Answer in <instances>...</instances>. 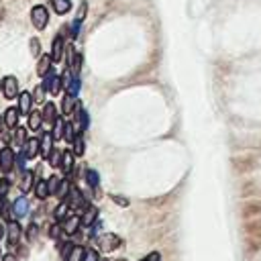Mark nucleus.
Instances as JSON below:
<instances>
[{"instance_id": "f257e3e1", "label": "nucleus", "mask_w": 261, "mask_h": 261, "mask_svg": "<svg viewBox=\"0 0 261 261\" xmlns=\"http://www.w3.org/2000/svg\"><path fill=\"white\" fill-rule=\"evenodd\" d=\"M31 20H33V27L35 29H45L47 27V22H49V14H47V8L45 6H41V4H37V6H33V10H31Z\"/></svg>"}, {"instance_id": "f03ea898", "label": "nucleus", "mask_w": 261, "mask_h": 261, "mask_svg": "<svg viewBox=\"0 0 261 261\" xmlns=\"http://www.w3.org/2000/svg\"><path fill=\"white\" fill-rule=\"evenodd\" d=\"M65 200H67L69 208H73V210H84V208H86V198H84V194L80 192V188H75L73 184H71L69 194H67Z\"/></svg>"}, {"instance_id": "7ed1b4c3", "label": "nucleus", "mask_w": 261, "mask_h": 261, "mask_svg": "<svg viewBox=\"0 0 261 261\" xmlns=\"http://www.w3.org/2000/svg\"><path fill=\"white\" fill-rule=\"evenodd\" d=\"M14 159H16V155L12 153L10 147L0 149V171H2V173L12 171V167H14Z\"/></svg>"}, {"instance_id": "20e7f679", "label": "nucleus", "mask_w": 261, "mask_h": 261, "mask_svg": "<svg viewBox=\"0 0 261 261\" xmlns=\"http://www.w3.org/2000/svg\"><path fill=\"white\" fill-rule=\"evenodd\" d=\"M2 92H4V96L8 98V100H12V98H18V82H16V77L14 75H6L4 80H2Z\"/></svg>"}, {"instance_id": "39448f33", "label": "nucleus", "mask_w": 261, "mask_h": 261, "mask_svg": "<svg viewBox=\"0 0 261 261\" xmlns=\"http://www.w3.org/2000/svg\"><path fill=\"white\" fill-rule=\"evenodd\" d=\"M96 241L100 243L102 251H114V249L122 243V241H120V237H116V234H112V232H104V234H100Z\"/></svg>"}, {"instance_id": "423d86ee", "label": "nucleus", "mask_w": 261, "mask_h": 261, "mask_svg": "<svg viewBox=\"0 0 261 261\" xmlns=\"http://www.w3.org/2000/svg\"><path fill=\"white\" fill-rule=\"evenodd\" d=\"M80 226H82V216H77V214H69V216L61 222L63 232H65V234H71V237L80 230Z\"/></svg>"}, {"instance_id": "0eeeda50", "label": "nucleus", "mask_w": 261, "mask_h": 261, "mask_svg": "<svg viewBox=\"0 0 261 261\" xmlns=\"http://www.w3.org/2000/svg\"><path fill=\"white\" fill-rule=\"evenodd\" d=\"M20 237H22V228H20L18 220H8V224H6V241L10 245H16L20 241Z\"/></svg>"}, {"instance_id": "6e6552de", "label": "nucleus", "mask_w": 261, "mask_h": 261, "mask_svg": "<svg viewBox=\"0 0 261 261\" xmlns=\"http://www.w3.org/2000/svg\"><path fill=\"white\" fill-rule=\"evenodd\" d=\"M39 151H41V139H27V143L22 147V153L27 155V159L37 157Z\"/></svg>"}, {"instance_id": "1a4fd4ad", "label": "nucleus", "mask_w": 261, "mask_h": 261, "mask_svg": "<svg viewBox=\"0 0 261 261\" xmlns=\"http://www.w3.org/2000/svg\"><path fill=\"white\" fill-rule=\"evenodd\" d=\"M51 151H53V135H51L49 130H45V133L41 135V155H43L45 159H49Z\"/></svg>"}, {"instance_id": "9d476101", "label": "nucleus", "mask_w": 261, "mask_h": 261, "mask_svg": "<svg viewBox=\"0 0 261 261\" xmlns=\"http://www.w3.org/2000/svg\"><path fill=\"white\" fill-rule=\"evenodd\" d=\"M12 212H14V216H16V218L27 216V214H29V200H27L24 196L16 198V200H14V204H12Z\"/></svg>"}, {"instance_id": "9b49d317", "label": "nucleus", "mask_w": 261, "mask_h": 261, "mask_svg": "<svg viewBox=\"0 0 261 261\" xmlns=\"http://www.w3.org/2000/svg\"><path fill=\"white\" fill-rule=\"evenodd\" d=\"M51 63H53V57L51 55H41L39 61H37V73L39 75H47L51 71Z\"/></svg>"}, {"instance_id": "f8f14e48", "label": "nucleus", "mask_w": 261, "mask_h": 261, "mask_svg": "<svg viewBox=\"0 0 261 261\" xmlns=\"http://www.w3.org/2000/svg\"><path fill=\"white\" fill-rule=\"evenodd\" d=\"M16 100H18V110H20L22 114H31V104H33V96H31V94H27V92H20Z\"/></svg>"}, {"instance_id": "ddd939ff", "label": "nucleus", "mask_w": 261, "mask_h": 261, "mask_svg": "<svg viewBox=\"0 0 261 261\" xmlns=\"http://www.w3.org/2000/svg\"><path fill=\"white\" fill-rule=\"evenodd\" d=\"M43 122H49V124L57 122V112H55V104L53 102L45 104V108H43Z\"/></svg>"}, {"instance_id": "4468645a", "label": "nucleus", "mask_w": 261, "mask_h": 261, "mask_svg": "<svg viewBox=\"0 0 261 261\" xmlns=\"http://www.w3.org/2000/svg\"><path fill=\"white\" fill-rule=\"evenodd\" d=\"M18 108H8L6 112H4V124L8 126V128H16V124H18Z\"/></svg>"}, {"instance_id": "2eb2a0df", "label": "nucleus", "mask_w": 261, "mask_h": 261, "mask_svg": "<svg viewBox=\"0 0 261 261\" xmlns=\"http://www.w3.org/2000/svg\"><path fill=\"white\" fill-rule=\"evenodd\" d=\"M35 196H37L39 200H45V198L51 196V194H49L47 179H37V181H35Z\"/></svg>"}, {"instance_id": "dca6fc26", "label": "nucleus", "mask_w": 261, "mask_h": 261, "mask_svg": "<svg viewBox=\"0 0 261 261\" xmlns=\"http://www.w3.org/2000/svg\"><path fill=\"white\" fill-rule=\"evenodd\" d=\"M51 57H53V61H61V57H63V39H61V37H55V39H53Z\"/></svg>"}, {"instance_id": "f3484780", "label": "nucleus", "mask_w": 261, "mask_h": 261, "mask_svg": "<svg viewBox=\"0 0 261 261\" xmlns=\"http://www.w3.org/2000/svg\"><path fill=\"white\" fill-rule=\"evenodd\" d=\"M59 167L63 169V173H69V171H71V167H73V153H71V151H63V153H61Z\"/></svg>"}, {"instance_id": "a211bd4d", "label": "nucleus", "mask_w": 261, "mask_h": 261, "mask_svg": "<svg viewBox=\"0 0 261 261\" xmlns=\"http://www.w3.org/2000/svg\"><path fill=\"white\" fill-rule=\"evenodd\" d=\"M96 220H98V210H96L94 206L86 208V212H84V216H82V224L90 228V226H92V224H94Z\"/></svg>"}, {"instance_id": "6ab92c4d", "label": "nucleus", "mask_w": 261, "mask_h": 261, "mask_svg": "<svg viewBox=\"0 0 261 261\" xmlns=\"http://www.w3.org/2000/svg\"><path fill=\"white\" fill-rule=\"evenodd\" d=\"M41 122H43V112L31 110V114H29V130H39Z\"/></svg>"}, {"instance_id": "aec40b11", "label": "nucleus", "mask_w": 261, "mask_h": 261, "mask_svg": "<svg viewBox=\"0 0 261 261\" xmlns=\"http://www.w3.org/2000/svg\"><path fill=\"white\" fill-rule=\"evenodd\" d=\"M67 210H69V204H67V200H61L59 202V206L55 208V212H53V216H55V220L57 222H63L69 214H67Z\"/></svg>"}, {"instance_id": "412c9836", "label": "nucleus", "mask_w": 261, "mask_h": 261, "mask_svg": "<svg viewBox=\"0 0 261 261\" xmlns=\"http://www.w3.org/2000/svg\"><path fill=\"white\" fill-rule=\"evenodd\" d=\"M49 2H51L53 10H55L57 14H65V12L71 10V0H49Z\"/></svg>"}, {"instance_id": "4be33fe9", "label": "nucleus", "mask_w": 261, "mask_h": 261, "mask_svg": "<svg viewBox=\"0 0 261 261\" xmlns=\"http://www.w3.org/2000/svg\"><path fill=\"white\" fill-rule=\"evenodd\" d=\"M33 181H35V175H33V171L24 169V171H22V179H20V190L27 194V192H29V190L35 186Z\"/></svg>"}, {"instance_id": "5701e85b", "label": "nucleus", "mask_w": 261, "mask_h": 261, "mask_svg": "<svg viewBox=\"0 0 261 261\" xmlns=\"http://www.w3.org/2000/svg\"><path fill=\"white\" fill-rule=\"evenodd\" d=\"M73 106H75V96L65 94V96H63V102H61V112L67 116V114L73 112Z\"/></svg>"}, {"instance_id": "b1692460", "label": "nucleus", "mask_w": 261, "mask_h": 261, "mask_svg": "<svg viewBox=\"0 0 261 261\" xmlns=\"http://www.w3.org/2000/svg\"><path fill=\"white\" fill-rule=\"evenodd\" d=\"M77 120H80V133H86L88 130V124H90V114L86 112V110H82V108H77Z\"/></svg>"}, {"instance_id": "393cba45", "label": "nucleus", "mask_w": 261, "mask_h": 261, "mask_svg": "<svg viewBox=\"0 0 261 261\" xmlns=\"http://www.w3.org/2000/svg\"><path fill=\"white\" fill-rule=\"evenodd\" d=\"M84 253H86V249L82 245H73V249H71V253L67 255L65 261H82L84 259Z\"/></svg>"}, {"instance_id": "a878e982", "label": "nucleus", "mask_w": 261, "mask_h": 261, "mask_svg": "<svg viewBox=\"0 0 261 261\" xmlns=\"http://www.w3.org/2000/svg\"><path fill=\"white\" fill-rule=\"evenodd\" d=\"M86 181H88V186H90L92 190H96V188H98V184H100L98 171H94V169H88V171H86Z\"/></svg>"}, {"instance_id": "bb28decb", "label": "nucleus", "mask_w": 261, "mask_h": 261, "mask_svg": "<svg viewBox=\"0 0 261 261\" xmlns=\"http://www.w3.org/2000/svg\"><path fill=\"white\" fill-rule=\"evenodd\" d=\"M69 188H71V184H69V179H61V184H59V188H57V198L59 200H65L67 198V194H69Z\"/></svg>"}, {"instance_id": "cd10ccee", "label": "nucleus", "mask_w": 261, "mask_h": 261, "mask_svg": "<svg viewBox=\"0 0 261 261\" xmlns=\"http://www.w3.org/2000/svg\"><path fill=\"white\" fill-rule=\"evenodd\" d=\"M59 184H61V177H57V175H51V177L47 179V186H49V194H51V196H55V194H57Z\"/></svg>"}, {"instance_id": "c85d7f7f", "label": "nucleus", "mask_w": 261, "mask_h": 261, "mask_svg": "<svg viewBox=\"0 0 261 261\" xmlns=\"http://www.w3.org/2000/svg\"><path fill=\"white\" fill-rule=\"evenodd\" d=\"M63 126H65V122H63L61 118H57V122L53 124V130H51V135H53L55 141H57L59 137H63Z\"/></svg>"}, {"instance_id": "c756f323", "label": "nucleus", "mask_w": 261, "mask_h": 261, "mask_svg": "<svg viewBox=\"0 0 261 261\" xmlns=\"http://www.w3.org/2000/svg\"><path fill=\"white\" fill-rule=\"evenodd\" d=\"M63 139H65L67 143H73L75 133H73V124H71V122H65V126H63Z\"/></svg>"}, {"instance_id": "7c9ffc66", "label": "nucleus", "mask_w": 261, "mask_h": 261, "mask_svg": "<svg viewBox=\"0 0 261 261\" xmlns=\"http://www.w3.org/2000/svg\"><path fill=\"white\" fill-rule=\"evenodd\" d=\"M73 151H75V155H84V139L80 137V135H75V139H73Z\"/></svg>"}, {"instance_id": "2f4dec72", "label": "nucleus", "mask_w": 261, "mask_h": 261, "mask_svg": "<svg viewBox=\"0 0 261 261\" xmlns=\"http://www.w3.org/2000/svg\"><path fill=\"white\" fill-rule=\"evenodd\" d=\"M71 249H73V241H69V243H61V245H59V255H61L63 259H67V255L71 253Z\"/></svg>"}, {"instance_id": "473e14b6", "label": "nucleus", "mask_w": 261, "mask_h": 261, "mask_svg": "<svg viewBox=\"0 0 261 261\" xmlns=\"http://www.w3.org/2000/svg\"><path fill=\"white\" fill-rule=\"evenodd\" d=\"M14 141H16V145H20V147H24V143H27V130H24V128H16V135H14Z\"/></svg>"}, {"instance_id": "72a5a7b5", "label": "nucleus", "mask_w": 261, "mask_h": 261, "mask_svg": "<svg viewBox=\"0 0 261 261\" xmlns=\"http://www.w3.org/2000/svg\"><path fill=\"white\" fill-rule=\"evenodd\" d=\"M82 261H100V255H98V251L96 249H86V253H84V259Z\"/></svg>"}, {"instance_id": "f704fd0d", "label": "nucleus", "mask_w": 261, "mask_h": 261, "mask_svg": "<svg viewBox=\"0 0 261 261\" xmlns=\"http://www.w3.org/2000/svg\"><path fill=\"white\" fill-rule=\"evenodd\" d=\"M31 53H33L35 57H41V43H39L37 37L31 39Z\"/></svg>"}, {"instance_id": "c9c22d12", "label": "nucleus", "mask_w": 261, "mask_h": 261, "mask_svg": "<svg viewBox=\"0 0 261 261\" xmlns=\"http://www.w3.org/2000/svg\"><path fill=\"white\" fill-rule=\"evenodd\" d=\"M37 234H39V224H37V222H31L29 228H27V237H29L31 241H35Z\"/></svg>"}, {"instance_id": "e433bc0d", "label": "nucleus", "mask_w": 261, "mask_h": 261, "mask_svg": "<svg viewBox=\"0 0 261 261\" xmlns=\"http://www.w3.org/2000/svg\"><path fill=\"white\" fill-rule=\"evenodd\" d=\"M86 10H88V4H86V2H82V4H80V8H77V14H75V22H80V24H82V20L86 18Z\"/></svg>"}, {"instance_id": "4c0bfd02", "label": "nucleus", "mask_w": 261, "mask_h": 261, "mask_svg": "<svg viewBox=\"0 0 261 261\" xmlns=\"http://www.w3.org/2000/svg\"><path fill=\"white\" fill-rule=\"evenodd\" d=\"M61 88H63V82H61V77H59V75H55V77H53V82H51V90H49V92H51V94H57Z\"/></svg>"}, {"instance_id": "58836bf2", "label": "nucleus", "mask_w": 261, "mask_h": 261, "mask_svg": "<svg viewBox=\"0 0 261 261\" xmlns=\"http://www.w3.org/2000/svg\"><path fill=\"white\" fill-rule=\"evenodd\" d=\"M67 94H71V96H77V92H80V80L77 77H73L71 82H69V86H67Z\"/></svg>"}, {"instance_id": "ea45409f", "label": "nucleus", "mask_w": 261, "mask_h": 261, "mask_svg": "<svg viewBox=\"0 0 261 261\" xmlns=\"http://www.w3.org/2000/svg\"><path fill=\"white\" fill-rule=\"evenodd\" d=\"M51 165H59V161H61V155L57 153V149H53L51 151V155H49V159H47Z\"/></svg>"}, {"instance_id": "a19ab883", "label": "nucleus", "mask_w": 261, "mask_h": 261, "mask_svg": "<svg viewBox=\"0 0 261 261\" xmlns=\"http://www.w3.org/2000/svg\"><path fill=\"white\" fill-rule=\"evenodd\" d=\"M24 159H27V155L20 151L18 155H16V159H14V163H16V167L20 169V171H24Z\"/></svg>"}, {"instance_id": "79ce46f5", "label": "nucleus", "mask_w": 261, "mask_h": 261, "mask_svg": "<svg viewBox=\"0 0 261 261\" xmlns=\"http://www.w3.org/2000/svg\"><path fill=\"white\" fill-rule=\"evenodd\" d=\"M61 230H63V228H61V226H59V224L55 222V224H53V226L49 228V237H51V239H59V234H61Z\"/></svg>"}, {"instance_id": "37998d69", "label": "nucleus", "mask_w": 261, "mask_h": 261, "mask_svg": "<svg viewBox=\"0 0 261 261\" xmlns=\"http://www.w3.org/2000/svg\"><path fill=\"white\" fill-rule=\"evenodd\" d=\"M139 261H161V253L151 251L149 255H145V257H143V259H139Z\"/></svg>"}, {"instance_id": "c03bdc74", "label": "nucleus", "mask_w": 261, "mask_h": 261, "mask_svg": "<svg viewBox=\"0 0 261 261\" xmlns=\"http://www.w3.org/2000/svg\"><path fill=\"white\" fill-rule=\"evenodd\" d=\"M8 188H10V181H8V179H0V196H2V198L6 196Z\"/></svg>"}, {"instance_id": "a18cd8bd", "label": "nucleus", "mask_w": 261, "mask_h": 261, "mask_svg": "<svg viewBox=\"0 0 261 261\" xmlns=\"http://www.w3.org/2000/svg\"><path fill=\"white\" fill-rule=\"evenodd\" d=\"M43 96H45V88H43V86H37V88H35V96H33V100H41Z\"/></svg>"}, {"instance_id": "49530a36", "label": "nucleus", "mask_w": 261, "mask_h": 261, "mask_svg": "<svg viewBox=\"0 0 261 261\" xmlns=\"http://www.w3.org/2000/svg\"><path fill=\"white\" fill-rule=\"evenodd\" d=\"M110 198H112L118 206H128V200H126V198H120V196H110Z\"/></svg>"}, {"instance_id": "de8ad7c7", "label": "nucleus", "mask_w": 261, "mask_h": 261, "mask_svg": "<svg viewBox=\"0 0 261 261\" xmlns=\"http://www.w3.org/2000/svg\"><path fill=\"white\" fill-rule=\"evenodd\" d=\"M2 261H18V259H16L14 255H10V253H8V255H4V257H2Z\"/></svg>"}, {"instance_id": "09e8293b", "label": "nucleus", "mask_w": 261, "mask_h": 261, "mask_svg": "<svg viewBox=\"0 0 261 261\" xmlns=\"http://www.w3.org/2000/svg\"><path fill=\"white\" fill-rule=\"evenodd\" d=\"M2 237H6V226H4V224H0V239H2Z\"/></svg>"}, {"instance_id": "8fccbe9b", "label": "nucleus", "mask_w": 261, "mask_h": 261, "mask_svg": "<svg viewBox=\"0 0 261 261\" xmlns=\"http://www.w3.org/2000/svg\"><path fill=\"white\" fill-rule=\"evenodd\" d=\"M2 126H4V118L0 116V133H2Z\"/></svg>"}, {"instance_id": "3c124183", "label": "nucleus", "mask_w": 261, "mask_h": 261, "mask_svg": "<svg viewBox=\"0 0 261 261\" xmlns=\"http://www.w3.org/2000/svg\"><path fill=\"white\" fill-rule=\"evenodd\" d=\"M0 88H2V82H0Z\"/></svg>"}]
</instances>
